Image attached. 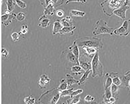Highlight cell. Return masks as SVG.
Masks as SVG:
<instances>
[{
  "instance_id": "f35d334b",
  "label": "cell",
  "mask_w": 130,
  "mask_h": 104,
  "mask_svg": "<svg viewBox=\"0 0 130 104\" xmlns=\"http://www.w3.org/2000/svg\"><path fill=\"white\" fill-rule=\"evenodd\" d=\"M124 4L130 7V0H125Z\"/></svg>"
},
{
  "instance_id": "8d00e7d4",
  "label": "cell",
  "mask_w": 130,
  "mask_h": 104,
  "mask_svg": "<svg viewBox=\"0 0 130 104\" xmlns=\"http://www.w3.org/2000/svg\"><path fill=\"white\" fill-rule=\"evenodd\" d=\"M87 102H90L94 100V98L90 95H88L86 96L84 99Z\"/></svg>"
},
{
  "instance_id": "6da1fadb",
  "label": "cell",
  "mask_w": 130,
  "mask_h": 104,
  "mask_svg": "<svg viewBox=\"0 0 130 104\" xmlns=\"http://www.w3.org/2000/svg\"><path fill=\"white\" fill-rule=\"evenodd\" d=\"M74 41L77 45L80 47L84 46L95 47L100 50L102 49L103 46L102 39L94 37H84Z\"/></svg>"
},
{
  "instance_id": "e575fe53",
  "label": "cell",
  "mask_w": 130,
  "mask_h": 104,
  "mask_svg": "<svg viewBox=\"0 0 130 104\" xmlns=\"http://www.w3.org/2000/svg\"><path fill=\"white\" fill-rule=\"evenodd\" d=\"M2 55L5 58H7L9 56V53L8 51L5 48L2 47Z\"/></svg>"
},
{
  "instance_id": "8992f818",
  "label": "cell",
  "mask_w": 130,
  "mask_h": 104,
  "mask_svg": "<svg viewBox=\"0 0 130 104\" xmlns=\"http://www.w3.org/2000/svg\"><path fill=\"white\" fill-rule=\"evenodd\" d=\"M130 8V7L125 5L124 4L120 8L115 10L113 14L124 20L126 18V12Z\"/></svg>"
},
{
  "instance_id": "1f68e13d",
  "label": "cell",
  "mask_w": 130,
  "mask_h": 104,
  "mask_svg": "<svg viewBox=\"0 0 130 104\" xmlns=\"http://www.w3.org/2000/svg\"><path fill=\"white\" fill-rule=\"evenodd\" d=\"M41 5L44 7H46L51 2V0H39Z\"/></svg>"
},
{
  "instance_id": "4dcf8cb0",
  "label": "cell",
  "mask_w": 130,
  "mask_h": 104,
  "mask_svg": "<svg viewBox=\"0 0 130 104\" xmlns=\"http://www.w3.org/2000/svg\"><path fill=\"white\" fill-rule=\"evenodd\" d=\"M80 65L85 71L90 69H91L90 65L87 63H85V62H80Z\"/></svg>"
},
{
  "instance_id": "9a60e30c",
  "label": "cell",
  "mask_w": 130,
  "mask_h": 104,
  "mask_svg": "<svg viewBox=\"0 0 130 104\" xmlns=\"http://www.w3.org/2000/svg\"><path fill=\"white\" fill-rule=\"evenodd\" d=\"M75 26L69 27H63L59 33L60 35L69 34L71 36L73 35L74 31L76 28Z\"/></svg>"
},
{
  "instance_id": "ac0fdd59",
  "label": "cell",
  "mask_w": 130,
  "mask_h": 104,
  "mask_svg": "<svg viewBox=\"0 0 130 104\" xmlns=\"http://www.w3.org/2000/svg\"><path fill=\"white\" fill-rule=\"evenodd\" d=\"M67 78L66 79L68 86H72L73 85L78 84V80H76L71 75L67 74L66 75Z\"/></svg>"
},
{
  "instance_id": "484cf974",
  "label": "cell",
  "mask_w": 130,
  "mask_h": 104,
  "mask_svg": "<svg viewBox=\"0 0 130 104\" xmlns=\"http://www.w3.org/2000/svg\"><path fill=\"white\" fill-rule=\"evenodd\" d=\"M26 18L25 14L22 12L19 13L17 15L16 18L18 21L22 22Z\"/></svg>"
},
{
  "instance_id": "74e56055",
  "label": "cell",
  "mask_w": 130,
  "mask_h": 104,
  "mask_svg": "<svg viewBox=\"0 0 130 104\" xmlns=\"http://www.w3.org/2000/svg\"><path fill=\"white\" fill-rule=\"evenodd\" d=\"M111 80L109 78H108L106 80L105 82V87L106 88H107L110 86L111 84Z\"/></svg>"
},
{
  "instance_id": "44dd1931",
  "label": "cell",
  "mask_w": 130,
  "mask_h": 104,
  "mask_svg": "<svg viewBox=\"0 0 130 104\" xmlns=\"http://www.w3.org/2000/svg\"><path fill=\"white\" fill-rule=\"evenodd\" d=\"M15 3L13 0H7L6 2L7 9L12 12L15 8Z\"/></svg>"
},
{
  "instance_id": "d590c367",
  "label": "cell",
  "mask_w": 130,
  "mask_h": 104,
  "mask_svg": "<svg viewBox=\"0 0 130 104\" xmlns=\"http://www.w3.org/2000/svg\"><path fill=\"white\" fill-rule=\"evenodd\" d=\"M64 11L62 9H58L56 11L55 14L56 15L60 18L64 16Z\"/></svg>"
},
{
  "instance_id": "d4e9b609",
  "label": "cell",
  "mask_w": 130,
  "mask_h": 104,
  "mask_svg": "<svg viewBox=\"0 0 130 104\" xmlns=\"http://www.w3.org/2000/svg\"><path fill=\"white\" fill-rule=\"evenodd\" d=\"M24 102L26 104H34L35 102L36 99L31 95L25 97L24 100Z\"/></svg>"
},
{
  "instance_id": "d6986e66",
  "label": "cell",
  "mask_w": 130,
  "mask_h": 104,
  "mask_svg": "<svg viewBox=\"0 0 130 104\" xmlns=\"http://www.w3.org/2000/svg\"><path fill=\"white\" fill-rule=\"evenodd\" d=\"M86 14L85 12L80 11V10L75 9H71L70 11V15L72 16L84 17Z\"/></svg>"
},
{
  "instance_id": "cb8c5ba5",
  "label": "cell",
  "mask_w": 130,
  "mask_h": 104,
  "mask_svg": "<svg viewBox=\"0 0 130 104\" xmlns=\"http://www.w3.org/2000/svg\"><path fill=\"white\" fill-rule=\"evenodd\" d=\"M73 88H71L69 89H67L63 91H61L60 96L63 97L67 96H70L72 93L73 91Z\"/></svg>"
},
{
  "instance_id": "603a6c76",
  "label": "cell",
  "mask_w": 130,
  "mask_h": 104,
  "mask_svg": "<svg viewBox=\"0 0 130 104\" xmlns=\"http://www.w3.org/2000/svg\"><path fill=\"white\" fill-rule=\"evenodd\" d=\"M80 100V97L79 95L68 100L67 102L68 104H76L79 102Z\"/></svg>"
},
{
  "instance_id": "d6a6232c",
  "label": "cell",
  "mask_w": 130,
  "mask_h": 104,
  "mask_svg": "<svg viewBox=\"0 0 130 104\" xmlns=\"http://www.w3.org/2000/svg\"><path fill=\"white\" fill-rule=\"evenodd\" d=\"M87 2V0H67L66 3V4L67 5L71 3L78 2L84 4H86Z\"/></svg>"
},
{
  "instance_id": "ffe728a7",
  "label": "cell",
  "mask_w": 130,
  "mask_h": 104,
  "mask_svg": "<svg viewBox=\"0 0 130 104\" xmlns=\"http://www.w3.org/2000/svg\"><path fill=\"white\" fill-rule=\"evenodd\" d=\"M82 70H84L80 65H78L73 66L71 68L72 72L76 75L82 74V73L84 72V71H82Z\"/></svg>"
},
{
  "instance_id": "52a82bcc",
  "label": "cell",
  "mask_w": 130,
  "mask_h": 104,
  "mask_svg": "<svg viewBox=\"0 0 130 104\" xmlns=\"http://www.w3.org/2000/svg\"><path fill=\"white\" fill-rule=\"evenodd\" d=\"M17 14L14 13L10 14L9 15L5 14L2 16V24L5 26H8L10 23L12 22V20L16 18Z\"/></svg>"
},
{
  "instance_id": "5bb4252c",
  "label": "cell",
  "mask_w": 130,
  "mask_h": 104,
  "mask_svg": "<svg viewBox=\"0 0 130 104\" xmlns=\"http://www.w3.org/2000/svg\"><path fill=\"white\" fill-rule=\"evenodd\" d=\"M73 20L72 16H67L62 18L60 21L63 27H69L74 26Z\"/></svg>"
},
{
  "instance_id": "83f0119b",
  "label": "cell",
  "mask_w": 130,
  "mask_h": 104,
  "mask_svg": "<svg viewBox=\"0 0 130 104\" xmlns=\"http://www.w3.org/2000/svg\"><path fill=\"white\" fill-rule=\"evenodd\" d=\"M83 92V89H79L74 91H73L71 94L70 97L71 98H72L74 97L79 95L81 94Z\"/></svg>"
},
{
  "instance_id": "836d02e7",
  "label": "cell",
  "mask_w": 130,
  "mask_h": 104,
  "mask_svg": "<svg viewBox=\"0 0 130 104\" xmlns=\"http://www.w3.org/2000/svg\"><path fill=\"white\" fill-rule=\"evenodd\" d=\"M28 32V27L26 25H24L22 27L21 30L19 33L20 34L25 35Z\"/></svg>"
},
{
  "instance_id": "f1b7e54d",
  "label": "cell",
  "mask_w": 130,
  "mask_h": 104,
  "mask_svg": "<svg viewBox=\"0 0 130 104\" xmlns=\"http://www.w3.org/2000/svg\"><path fill=\"white\" fill-rule=\"evenodd\" d=\"M55 7H58L62 5L64 2V0H51Z\"/></svg>"
},
{
  "instance_id": "4316f807",
  "label": "cell",
  "mask_w": 130,
  "mask_h": 104,
  "mask_svg": "<svg viewBox=\"0 0 130 104\" xmlns=\"http://www.w3.org/2000/svg\"><path fill=\"white\" fill-rule=\"evenodd\" d=\"M15 2L17 5L20 8L25 9L26 8V4L21 0H15Z\"/></svg>"
},
{
  "instance_id": "30bf717a",
  "label": "cell",
  "mask_w": 130,
  "mask_h": 104,
  "mask_svg": "<svg viewBox=\"0 0 130 104\" xmlns=\"http://www.w3.org/2000/svg\"><path fill=\"white\" fill-rule=\"evenodd\" d=\"M63 27L60 20L58 19L56 20L53 25L52 35L55 36L57 33H59Z\"/></svg>"
},
{
  "instance_id": "5b68a950",
  "label": "cell",
  "mask_w": 130,
  "mask_h": 104,
  "mask_svg": "<svg viewBox=\"0 0 130 104\" xmlns=\"http://www.w3.org/2000/svg\"><path fill=\"white\" fill-rule=\"evenodd\" d=\"M130 33V19L124 20L120 27L113 31V34L120 37H126Z\"/></svg>"
},
{
  "instance_id": "7c38bea8",
  "label": "cell",
  "mask_w": 130,
  "mask_h": 104,
  "mask_svg": "<svg viewBox=\"0 0 130 104\" xmlns=\"http://www.w3.org/2000/svg\"><path fill=\"white\" fill-rule=\"evenodd\" d=\"M78 47L74 41L72 44L69 47L68 49L72 52L78 61L79 62V59L80 51Z\"/></svg>"
},
{
  "instance_id": "7a4b0ae2",
  "label": "cell",
  "mask_w": 130,
  "mask_h": 104,
  "mask_svg": "<svg viewBox=\"0 0 130 104\" xmlns=\"http://www.w3.org/2000/svg\"><path fill=\"white\" fill-rule=\"evenodd\" d=\"M124 4L122 0H105L100 3V6L104 13L107 16L111 17L113 15L115 10Z\"/></svg>"
},
{
  "instance_id": "f546056e",
  "label": "cell",
  "mask_w": 130,
  "mask_h": 104,
  "mask_svg": "<svg viewBox=\"0 0 130 104\" xmlns=\"http://www.w3.org/2000/svg\"><path fill=\"white\" fill-rule=\"evenodd\" d=\"M11 36L13 41L15 42L18 41L19 40L20 34L19 33L14 32L12 34Z\"/></svg>"
},
{
  "instance_id": "277c9868",
  "label": "cell",
  "mask_w": 130,
  "mask_h": 104,
  "mask_svg": "<svg viewBox=\"0 0 130 104\" xmlns=\"http://www.w3.org/2000/svg\"><path fill=\"white\" fill-rule=\"evenodd\" d=\"M91 65L92 73V77H101L103 73V66L100 60L98 51L97 52L93 57Z\"/></svg>"
},
{
  "instance_id": "ba28073f",
  "label": "cell",
  "mask_w": 130,
  "mask_h": 104,
  "mask_svg": "<svg viewBox=\"0 0 130 104\" xmlns=\"http://www.w3.org/2000/svg\"><path fill=\"white\" fill-rule=\"evenodd\" d=\"M51 80L46 74H44L40 76L38 82L39 87L41 89H45Z\"/></svg>"
},
{
  "instance_id": "8fae6325",
  "label": "cell",
  "mask_w": 130,
  "mask_h": 104,
  "mask_svg": "<svg viewBox=\"0 0 130 104\" xmlns=\"http://www.w3.org/2000/svg\"><path fill=\"white\" fill-rule=\"evenodd\" d=\"M62 52L66 55L67 58L70 62L71 63L80 65V62L78 61L76 58L70 50L68 49V50H65Z\"/></svg>"
},
{
  "instance_id": "3957f363",
  "label": "cell",
  "mask_w": 130,
  "mask_h": 104,
  "mask_svg": "<svg viewBox=\"0 0 130 104\" xmlns=\"http://www.w3.org/2000/svg\"><path fill=\"white\" fill-rule=\"evenodd\" d=\"M114 30L113 28L108 26L105 21L101 19L97 21L92 33L95 36L102 34H108L112 36Z\"/></svg>"
},
{
  "instance_id": "9c48e42d",
  "label": "cell",
  "mask_w": 130,
  "mask_h": 104,
  "mask_svg": "<svg viewBox=\"0 0 130 104\" xmlns=\"http://www.w3.org/2000/svg\"><path fill=\"white\" fill-rule=\"evenodd\" d=\"M40 22L38 24L39 27L45 28L49 26L51 23V20L47 15L45 14L42 15L39 19Z\"/></svg>"
},
{
  "instance_id": "e0dca14e",
  "label": "cell",
  "mask_w": 130,
  "mask_h": 104,
  "mask_svg": "<svg viewBox=\"0 0 130 104\" xmlns=\"http://www.w3.org/2000/svg\"><path fill=\"white\" fill-rule=\"evenodd\" d=\"M83 50L85 51L86 54L88 56L94 55L99 50L95 47H91L84 46L82 47Z\"/></svg>"
},
{
  "instance_id": "4fadbf2b",
  "label": "cell",
  "mask_w": 130,
  "mask_h": 104,
  "mask_svg": "<svg viewBox=\"0 0 130 104\" xmlns=\"http://www.w3.org/2000/svg\"><path fill=\"white\" fill-rule=\"evenodd\" d=\"M53 3L51 2L45 8H44V14L46 15L53 16L55 13L56 12Z\"/></svg>"
},
{
  "instance_id": "7402d4cb",
  "label": "cell",
  "mask_w": 130,
  "mask_h": 104,
  "mask_svg": "<svg viewBox=\"0 0 130 104\" xmlns=\"http://www.w3.org/2000/svg\"><path fill=\"white\" fill-rule=\"evenodd\" d=\"M60 84L59 86L58 89L61 91L67 89L68 86L66 79H62L60 81Z\"/></svg>"
},
{
  "instance_id": "2e32d148",
  "label": "cell",
  "mask_w": 130,
  "mask_h": 104,
  "mask_svg": "<svg viewBox=\"0 0 130 104\" xmlns=\"http://www.w3.org/2000/svg\"><path fill=\"white\" fill-rule=\"evenodd\" d=\"M92 72L91 69L85 72L81 78L78 80V84L80 86L84 84L89 78V75Z\"/></svg>"
}]
</instances>
